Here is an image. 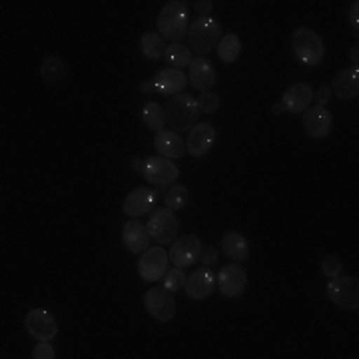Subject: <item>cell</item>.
<instances>
[{
  "label": "cell",
  "instance_id": "obj_17",
  "mask_svg": "<svg viewBox=\"0 0 359 359\" xmlns=\"http://www.w3.org/2000/svg\"><path fill=\"white\" fill-rule=\"evenodd\" d=\"M150 233L140 219L132 218L122 228V244L130 254H144L150 248Z\"/></svg>",
  "mask_w": 359,
  "mask_h": 359
},
{
  "label": "cell",
  "instance_id": "obj_8",
  "mask_svg": "<svg viewBox=\"0 0 359 359\" xmlns=\"http://www.w3.org/2000/svg\"><path fill=\"white\" fill-rule=\"evenodd\" d=\"M170 256L162 245H152L138 259V276L144 282H160L168 273Z\"/></svg>",
  "mask_w": 359,
  "mask_h": 359
},
{
  "label": "cell",
  "instance_id": "obj_40",
  "mask_svg": "<svg viewBox=\"0 0 359 359\" xmlns=\"http://www.w3.org/2000/svg\"><path fill=\"white\" fill-rule=\"evenodd\" d=\"M271 110H273V114H282L283 106H282V104H276V106H273Z\"/></svg>",
  "mask_w": 359,
  "mask_h": 359
},
{
  "label": "cell",
  "instance_id": "obj_19",
  "mask_svg": "<svg viewBox=\"0 0 359 359\" xmlns=\"http://www.w3.org/2000/svg\"><path fill=\"white\" fill-rule=\"evenodd\" d=\"M214 285H216V276L212 273V269L204 268L196 269L194 273H190L186 278V283H184V292L190 299H205L208 295H212L214 292Z\"/></svg>",
  "mask_w": 359,
  "mask_h": 359
},
{
  "label": "cell",
  "instance_id": "obj_35",
  "mask_svg": "<svg viewBox=\"0 0 359 359\" xmlns=\"http://www.w3.org/2000/svg\"><path fill=\"white\" fill-rule=\"evenodd\" d=\"M313 100H316V106H327V102L332 100V88L330 86H320L318 92H316V96H313Z\"/></svg>",
  "mask_w": 359,
  "mask_h": 359
},
{
  "label": "cell",
  "instance_id": "obj_9",
  "mask_svg": "<svg viewBox=\"0 0 359 359\" xmlns=\"http://www.w3.org/2000/svg\"><path fill=\"white\" fill-rule=\"evenodd\" d=\"M142 174L148 180V184L164 188L174 180H178L180 168L178 164H174V160H168L164 156H150L148 160H144Z\"/></svg>",
  "mask_w": 359,
  "mask_h": 359
},
{
  "label": "cell",
  "instance_id": "obj_3",
  "mask_svg": "<svg viewBox=\"0 0 359 359\" xmlns=\"http://www.w3.org/2000/svg\"><path fill=\"white\" fill-rule=\"evenodd\" d=\"M224 36V30L216 18L204 16V18H196L190 28H188V48L192 52H198L200 56H204L208 52L216 50L219 40Z\"/></svg>",
  "mask_w": 359,
  "mask_h": 359
},
{
  "label": "cell",
  "instance_id": "obj_26",
  "mask_svg": "<svg viewBox=\"0 0 359 359\" xmlns=\"http://www.w3.org/2000/svg\"><path fill=\"white\" fill-rule=\"evenodd\" d=\"M218 56L222 62H226V65H233L238 58H240V54H242V40L238 34H226V36H222L218 44Z\"/></svg>",
  "mask_w": 359,
  "mask_h": 359
},
{
  "label": "cell",
  "instance_id": "obj_36",
  "mask_svg": "<svg viewBox=\"0 0 359 359\" xmlns=\"http://www.w3.org/2000/svg\"><path fill=\"white\" fill-rule=\"evenodd\" d=\"M194 8H196L198 18H204V16H208V14L212 13L214 2H212V0H200V2H196V4H194Z\"/></svg>",
  "mask_w": 359,
  "mask_h": 359
},
{
  "label": "cell",
  "instance_id": "obj_24",
  "mask_svg": "<svg viewBox=\"0 0 359 359\" xmlns=\"http://www.w3.org/2000/svg\"><path fill=\"white\" fill-rule=\"evenodd\" d=\"M66 74H68V66L58 56H48L40 65V76H42L44 82H48V84H56V82L65 80Z\"/></svg>",
  "mask_w": 359,
  "mask_h": 359
},
{
  "label": "cell",
  "instance_id": "obj_10",
  "mask_svg": "<svg viewBox=\"0 0 359 359\" xmlns=\"http://www.w3.org/2000/svg\"><path fill=\"white\" fill-rule=\"evenodd\" d=\"M202 252V240L196 233H186L180 240L172 242V248L168 252L170 262L174 264V268H190L198 262Z\"/></svg>",
  "mask_w": 359,
  "mask_h": 359
},
{
  "label": "cell",
  "instance_id": "obj_2",
  "mask_svg": "<svg viewBox=\"0 0 359 359\" xmlns=\"http://www.w3.org/2000/svg\"><path fill=\"white\" fill-rule=\"evenodd\" d=\"M166 124L172 132H190L198 124V104L188 92H180L166 102Z\"/></svg>",
  "mask_w": 359,
  "mask_h": 359
},
{
  "label": "cell",
  "instance_id": "obj_18",
  "mask_svg": "<svg viewBox=\"0 0 359 359\" xmlns=\"http://www.w3.org/2000/svg\"><path fill=\"white\" fill-rule=\"evenodd\" d=\"M313 100V90L308 82H295L290 88L283 92L282 106L283 112H292V114H302L309 108V104Z\"/></svg>",
  "mask_w": 359,
  "mask_h": 359
},
{
  "label": "cell",
  "instance_id": "obj_7",
  "mask_svg": "<svg viewBox=\"0 0 359 359\" xmlns=\"http://www.w3.org/2000/svg\"><path fill=\"white\" fill-rule=\"evenodd\" d=\"M188 84V76L182 70H174V68H164L158 70L152 80L142 82L140 90L148 92V94H160V96H176Z\"/></svg>",
  "mask_w": 359,
  "mask_h": 359
},
{
  "label": "cell",
  "instance_id": "obj_30",
  "mask_svg": "<svg viewBox=\"0 0 359 359\" xmlns=\"http://www.w3.org/2000/svg\"><path fill=\"white\" fill-rule=\"evenodd\" d=\"M186 273L182 271V268H172L168 269V273L162 278L164 283H162V287H166L168 292H172V294H176L180 292L182 287H184V283H186Z\"/></svg>",
  "mask_w": 359,
  "mask_h": 359
},
{
  "label": "cell",
  "instance_id": "obj_38",
  "mask_svg": "<svg viewBox=\"0 0 359 359\" xmlns=\"http://www.w3.org/2000/svg\"><path fill=\"white\" fill-rule=\"evenodd\" d=\"M349 58H351V62H353V66L358 68V58H359V46H358V44L349 48Z\"/></svg>",
  "mask_w": 359,
  "mask_h": 359
},
{
  "label": "cell",
  "instance_id": "obj_31",
  "mask_svg": "<svg viewBox=\"0 0 359 359\" xmlns=\"http://www.w3.org/2000/svg\"><path fill=\"white\" fill-rule=\"evenodd\" d=\"M198 104V110L200 112H204V114H212V112H216L219 108V96L216 92H200V98L196 100Z\"/></svg>",
  "mask_w": 359,
  "mask_h": 359
},
{
  "label": "cell",
  "instance_id": "obj_6",
  "mask_svg": "<svg viewBox=\"0 0 359 359\" xmlns=\"http://www.w3.org/2000/svg\"><path fill=\"white\" fill-rule=\"evenodd\" d=\"M327 297L334 302L337 308L347 311L359 309V280L351 276H335L330 278V283L325 287Z\"/></svg>",
  "mask_w": 359,
  "mask_h": 359
},
{
  "label": "cell",
  "instance_id": "obj_12",
  "mask_svg": "<svg viewBox=\"0 0 359 359\" xmlns=\"http://www.w3.org/2000/svg\"><path fill=\"white\" fill-rule=\"evenodd\" d=\"M144 306L148 313L158 321H172L176 316V299L174 294L168 292L166 287H152L144 295Z\"/></svg>",
  "mask_w": 359,
  "mask_h": 359
},
{
  "label": "cell",
  "instance_id": "obj_28",
  "mask_svg": "<svg viewBox=\"0 0 359 359\" xmlns=\"http://www.w3.org/2000/svg\"><path fill=\"white\" fill-rule=\"evenodd\" d=\"M142 120L150 130L160 132V130H164V124H166V112L158 102H148L142 110Z\"/></svg>",
  "mask_w": 359,
  "mask_h": 359
},
{
  "label": "cell",
  "instance_id": "obj_11",
  "mask_svg": "<svg viewBox=\"0 0 359 359\" xmlns=\"http://www.w3.org/2000/svg\"><path fill=\"white\" fill-rule=\"evenodd\" d=\"M25 327L39 341H52L58 335V321L46 309H30L25 318Z\"/></svg>",
  "mask_w": 359,
  "mask_h": 359
},
{
  "label": "cell",
  "instance_id": "obj_16",
  "mask_svg": "<svg viewBox=\"0 0 359 359\" xmlns=\"http://www.w3.org/2000/svg\"><path fill=\"white\" fill-rule=\"evenodd\" d=\"M156 202H158V194L146 186H140V188H134L132 192L126 196L124 200V214L130 216V218H140V216H146L148 212L154 210Z\"/></svg>",
  "mask_w": 359,
  "mask_h": 359
},
{
  "label": "cell",
  "instance_id": "obj_25",
  "mask_svg": "<svg viewBox=\"0 0 359 359\" xmlns=\"http://www.w3.org/2000/svg\"><path fill=\"white\" fill-rule=\"evenodd\" d=\"M192 60V50L182 42L170 44L164 52V62L168 65V68H174V70H182V68L190 66Z\"/></svg>",
  "mask_w": 359,
  "mask_h": 359
},
{
  "label": "cell",
  "instance_id": "obj_13",
  "mask_svg": "<svg viewBox=\"0 0 359 359\" xmlns=\"http://www.w3.org/2000/svg\"><path fill=\"white\" fill-rule=\"evenodd\" d=\"M216 126L210 122H198L190 132H188V140H186V152L194 158H202L205 156L216 144Z\"/></svg>",
  "mask_w": 359,
  "mask_h": 359
},
{
  "label": "cell",
  "instance_id": "obj_5",
  "mask_svg": "<svg viewBox=\"0 0 359 359\" xmlns=\"http://www.w3.org/2000/svg\"><path fill=\"white\" fill-rule=\"evenodd\" d=\"M148 233L158 244H172L180 236V219L174 210L170 208H158L150 212L148 218Z\"/></svg>",
  "mask_w": 359,
  "mask_h": 359
},
{
  "label": "cell",
  "instance_id": "obj_29",
  "mask_svg": "<svg viewBox=\"0 0 359 359\" xmlns=\"http://www.w3.org/2000/svg\"><path fill=\"white\" fill-rule=\"evenodd\" d=\"M164 202H166V208L174 210V212H180V210H184L186 205L190 204V190L186 186H182V184H176L166 192Z\"/></svg>",
  "mask_w": 359,
  "mask_h": 359
},
{
  "label": "cell",
  "instance_id": "obj_27",
  "mask_svg": "<svg viewBox=\"0 0 359 359\" xmlns=\"http://www.w3.org/2000/svg\"><path fill=\"white\" fill-rule=\"evenodd\" d=\"M142 56H146L148 60H160L164 58V39L158 32H146L140 40Z\"/></svg>",
  "mask_w": 359,
  "mask_h": 359
},
{
  "label": "cell",
  "instance_id": "obj_15",
  "mask_svg": "<svg viewBox=\"0 0 359 359\" xmlns=\"http://www.w3.org/2000/svg\"><path fill=\"white\" fill-rule=\"evenodd\" d=\"M302 126H304V130H306V134H308L309 138L321 140V138L330 136L332 126H334V118H332V112L327 108H323V106H311L302 116Z\"/></svg>",
  "mask_w": 359,
  "mask_h": 359
},
{
  "label": "cell",
  "instance_id": "obj_1",
  "mask_svg": "<svg viewBox=\"0 0 359 359\" xmlns=\"http://www.w3.org/2000/svg\"><path fill=\"white\" fill-rule=\"evenodd\" d=\"M158 34L164 40H170L172 44H176L182 39H186L188 34V4L182 0H170L164 4V8L158 14Z\"/></svg>",
  "mask_w": 359,
  "mask_h": 359
},
{
  "label": "cell",
  "instance_id": "obj_21",
  "mask_svg": "<svg viewBox=\"0 0 359 359\" xmlns=\"http://www.w3.org/2000/svg\"><path fill=\"white\" fill-rule=\"evenodd\" d=\"M332 94H335L339 100H353L359 94V68L351 66L335 74L332 80Z\"/></svg>",
  "mask_w": 359,
  "mask_h": 359
},
{
  "label": "cell",
  "instance_id": "obj_39",
  "mask_svg": "<svg viewBox=\"0 0 359 359\" xmlns=\"http://www.w3.org/2000/svg\"><path fill=\"white\" fill-rule=\"evenodd\" d=\"M142 166H144V162H142L140 158H134V160H132V168H136V170H140L142 172Z\"/></svg>",
  "mask_w": 359,
  "mask_h": 359
},
{
  "label": "cell",
  "instance_id": "obj_32",
  "mask_svg": "<svg viewBox=\"0 0 359 359\" xmlns=\"http://www.w3.org/2000/svg\"><path fill=\"white\" fill-rule=\"evenodd\" d=\"M341 269H344V264H341V259L337 256H325L321 259V271H323V276H327V278H335V276H339L341 273Z\"/></svg>",
  "mask_w": 359,
  "mask_h": 359
},
{
  "label": "cell",
  "instance_id": "obj_37",
  "mask_svg": "<svg viewBox=\"0 0 359 359\" xmlns=\"http://www.w3.org/2000/svg\"><path fill=\"white\" fill-rule=\"evenodd\" d=\"M349 25L353 26V30L359 32V2H351V8H349Z\"/></svg>",
  "mask_w": 359,
  "mask_h": 359
},
{
  "label": "cell",
  "instance_id": "obj_34",
  "mask_svg": "<svg viewBox=\"0 0 359 359\" xmlns=\"http://www.w3.org/2000/svg\"><path fill=\"white\" fill-rule=\"evenodd\" d=\"M198 262H202L205 268H208V266L218 264V250H216V248H212V245H210V248H202Z\"/></svg>",
  "mask_w": 359,
  "mask_h": 359
},
{
  "label": "cell",
  "instance_id": "obj_33",
  "mask_svg": "<svg viewBox=\"0 0 359 359\" xmlns=\"http://www.w3.org/2000/svg\"><path fill=\"white\" fill-rule=\"evenodd\" d=\"M32 358L34 359H54V347L50 341H39L36 347L32 349Z\"/></svg>",
  "mask_w": 359,
  "mask_h": 359
},
{
  "label": "cell",
  "instance_id": "obj_20",
  "mask_svg": "<svg viewBox=\"0 0 359 359\" xmlns=\"http://www.w3.org/2000/svg\"><path fill=\"white\" fill-rule=\"evenodd\" d=\"M188 80H190V84H192L196 90H200V92H210V90L216 86L218 74H216L214 65H212L205 56H198V58H194L192 65H190Z\"/></svg>",
  "mask_w": 359,
  "mask_h": 359
},
{
  "label": "cell",
  "instance_id": "obj_23",
  "mask_svg": "<svg viewBox=\"0 0 359 359\" xmlns=\"http://www.w3.org/2000/svg\"><path fill=\"white\" fill-rule=\"evenodd\" d=\"M222 252L230 259L236 262H245L250 259V244L240 231H228L222 238Z\"/></svg>",
  "mask_w": 359,
  "mask_h": 359
},
{
  "label": "cell",
  "instance_id": "obj_22",
  "mask_svg": "<svg viewBox=\"0 0 359 359\" xmlns=\"http://www.w3.org/2000/svg\"><path fill=\"white\" fill-rule=\"evenodd\" d=\"M154 148L158 156H164L168 160H176L186 152V144L180 138L178 132L172 130H160L154 136Z\"/></svg>",
  "mask_w": 359,
  "mask_h": 359
},
{
  "label": "cell",
  "instance_id": "obj_14",
  "mask_svg": "<svg viewBox=\"0 0 359 359\" xmlns=\"http://www.w3.org/2000/svg\"><path fill=\"white\" fill-rule=\"evenodd\" d=\"M248 285V273H245L244 266H240V262L236 264H228L219 269L218 273V287L222 295L226 297H240L245 292Z\"/></svg>",
  "mask_w": 359,
  "mask_h": 359
},
{
  "label": "cell",
  "instance_id": "obj_4",
  "mask_svg": "<svg viewBox=\"0 0 359 359\" xmlns=\"http://www.w3.org/2000/svg\"><path fill=\"white\" fill-rule=\"evenodd\" d=\"M292 48L295 52V58L306 66H320L325 56V44L321 36L308 26L295 28L292 34Z\"/></svg>",
  "mask_w": 359,
  "mask_h": 359
}]
</instances>
